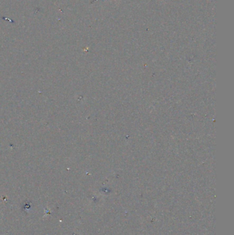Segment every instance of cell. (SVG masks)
I'll use <instances>...</instances> for the list:
<instances>
[{"label": "cell", "instance_id": "1", "mask_svg": "<svg viewBox=\"0 0 234 235\" xmlns=\"http://www.w3.org/2000/svg\"><path fill=\"white\" fill-rule=\"evenodd\" d=\"M96 1H97V0H96ZM96 1H94V2H96ZM93 2H92V3H93Z\"/></svg>", "mask_w": 234, "mask_h": 235}]
</instances>
